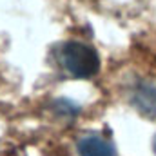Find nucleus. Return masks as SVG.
Listing matches in <instances>:
<instances>
[{"instance_id": "nucleus-1", "label": "nucleus", "mask_w": 156, "mask_h": 156, "mask_svg": "<svg viewBox=\"0 0 156 156\" xmlns=\"http://www.w3.org/2000/svg\"><path fill=\"white\" fill-rule=\"evenodd\" d=\"M60 62L64 69L75 78H91L100 69L98 53L82 42H67L60 49Z\"/></svg>"}, {"instance_id": "nucleus-2", "label": "nucleus", "mask_w": 156, "mask_h": 156, "mask_svg": "<svg viewBox=\"0 0 156 156\" xmlns=\"http://www.w3.org/2000/svg\"><path fill=\"white\" fill-rule=\"evenodd\" d=\"M80 156H115V147L98 134H85L78 142Z\"/></svg>"}, {"instance_id": "nucleus-3", "label": "nucleus", "mask_w": 156, "mask_h": 156, "mask_svg": "<svg viewBox=\"0 0 156 156\" xmlns=\"http://www.w3.org/2000/svg\"><path fill=\"white\" fill-rule=\"evenodd\" d=\"M136 105L142 111H147L149 115L156 113V89L151 85H142L136 91Z\"/></svg>"}, {"instance_id": "nucleus-4", "label": "nucleus", "mask_w": 156, "mask_h": 156, "mask_svg": "<svg viewBox=\"0 0 156 156\" xmlns=\"http://www.w3.org/2000/svg\"><path fill=\"white\" fill-rule=\"evenodd\" d=\"M154 151H156V140H154Z\"/></svg>"}]
</instances>
